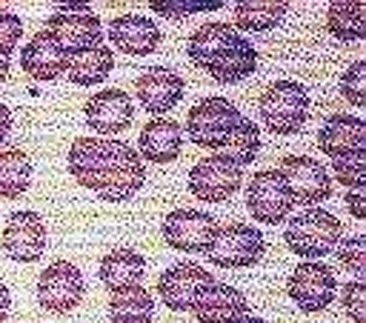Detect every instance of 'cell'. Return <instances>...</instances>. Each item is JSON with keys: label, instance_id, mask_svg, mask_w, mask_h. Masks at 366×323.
<instances>
[{"label": "cell", "instance_id": "1", "mask_svg": "<svg viewBox=\"0 0 366 323\" xmlns=\"http://www.w3.org/2000/svg\"><path fill=\"white\" fill-rule=\"evenodd\" d=\"M257 114H260L266 131H272L277 137L297 134L309 120V91H306V86L297 83V80H289V77H280V80L269 83L260 91Z\"/></svg>", "mask_w": 366, "mask_h": 323}, {"label": "cell", "instance_id": "2", "mask_svg": "<svg viewBox=\"0 0 366 323\" xmlns=\"http://www.w3.org/2000/svg\"><path fill=\"white\" fill-rule=\"evenodd\" d=\"M343 237V223L323 209H306L295 214L283 232V240L289 252L306 260H320L335 252V246Z\"/></svg>", "mask_w": 366, "mask_h": 323}, {"label": "cell", "instance_id": "3", "mask_svg": "<svg viewBox=\"0 0 366 323\" xmlns=\"http://www.w3.org/2000/svg\"><path fill=\"white\" fill-rule=\"evenodd\" d=\"M146 183V166L137 154V149L126 140H114L109 143V163L100 180V189L94 192L100 200L106 203H126L132 200Z\"/></svg>", "mask_w": 366, "mask_h": 323}, {"label": "cell", "instance_id": "4", "mask_svg": "<svg viewBox=\"0 0 366 323\" xmlns=\"http://www.w3.org/2000/svg\"><path fill=\"white\" fill-rule=\"evenodd\" d=\"M263 252H266V240L260 229L249 223H226L217 226L214 240L206 249V257L212 266L220 269H249L260 263Z\"/></svg>", "mask_w": 366, "mask_h": 323}, {"label": "cell", "instance_id": "5", "mask_svg": "<svg viewBox=\"0 0 366 323\" xmlns=\"http://www.w3.org/2000/svg\"><path fill=\"white\" fill-rule=\"evenodd\" d=\"M240 111L226 97H203L186 114V137L200 149H223Z\"/></svg>", "mask_w": 366, "mask_h": 323}, {"label": "cell", "instance_id": "6", "mask_svg": "<svg viewBox=\"0 0 366 323\" xmlns=\"http://www.w3.org/2000/svg\"><path fill=\"white\" fill-rule=\"evenodd\" d=\"M286 294L292 297V303L306 312V314H317L323 312L335 294H337V280L335 272L323 263V260H300L289 280H286Z\"/></svg>", "mask_w": 366, "mask_h": 323}, {"label": "cell", "instance_id": "7", "mask_svg": "<svg viewBox=\"0 0 366 323\" xmlns=\"http://www.w3.org/2000/svg\"><path fill=\"white\" fill-rule=\"evenodd\" d=\"M246 209L263 226L283 223L292 214L295 200H292V192L277 169H260L252 174L249 186H246Z\"/></svg>", "mask_w": 366, "mask_h": 323}, {"label": "cell", "instance_id": "8", "mask_svg": "<svg viewBox=\"0 0 366 323\" xmlns=\"http://www.w3.org/2000/svg\"><path fill=\"white\" fill-rule=\"evenodd\" d=\"M86 294L83 272L71 260H51L37 277V303L51 314H69Z\"/></svg>", "mask_w": 366, "mask_h": 323}, {"label": "cell", "instance_id": "9", "mask_svg": "<svg viewBox=\"0 0 366 323\" xmlns=\"http://www.w3.org/2000/svg\"><path fill=\"white\" fill-rule=\"evenodd\" d=\"M214 232H217L214 214L200 209H174L160 223V234L166 246L186 254H206V249L214 240Z\"/></svg>", "mask_w": 366, "mask_h": 323}, {"label": "cell", "instance_id": "10", "mask_svg": "<svg viewBox=\"0 0 366 323\" xmlns=\"http://www.w3.org/2000/svg\"><path fill=\"white\" fill-rule=\"evenodd\" d=\"M243 183V169L223 154H209L189 169V192L203 203L229 200Z\"/></svg>", "mask_w": 366, "mask_h": 323}, {"label": "cell", "instance_id": "11", "mask_svg": "<svg viewBox=\"0 0 366 323\" xmlns=\"http://www.w3.org/2000/svg\"><path fill=\"white\" fill-rule=\"evenodd\" d=\"M277 172L283 174L295 203L317 206L332 197V177H329L326 166H320V160H315L309 154H286L280 160Z\"/></svg>", "mask_w": 366, "mask_h": 323}, {"label": "cell", "instance_id": "12", "mask_svg": "<svg viewBox=\"0 0 366 323\" xmlns=\"http://www.w3.org/2000/svg\"><path fill=\"white\" fill-rule=\"evenodd\" d=\"M46 220L37 212H11L3 234H0V246L6 252V257H11L14 263H34L43 257L46 252Z\"/></svg>", "mask_w": 366, "mask_h": 323}, {"label": "cell", "instance_id": "13", "mask_svg": "<svg viewBox=\"0 0 366 323\" xmlns=\"http://www.w3.org/2000/svg\"><path fill=\"white\" fill-rule=\"evenodd\" d=\"M214 277L200 266V263H192V260H183V263H174L169 266L166 272H160L154 289H157V297L166 309L172 312H189L197 292L212 283Z\"/></svg>", "mask_w": 366, "mask_h": 323}, {"label": "cell", "instance_id": "14", "mask_svg": "<svg viewBox=\"0 0 366 323\" xmlns=\"http://www.w3.org/2000/svg\"><path fill=\"white\" fill-rule=\"evenodd\" d=\"M134 91H137V103H140L149 114L163 117L166 111H172V109L180 103V97H183V91H186V83H183V77H180L174 69H169V66H149V69H143V71L137 74Z\"/></svg>", "mask_w": 366, "mask_h": 323}, {"label": "cell", "instance_id": "15", "mask_svg": "<svg viewBox=\"0 0 366 323\" xmlns=\"http://www.w3.org/2000/svg\"><path fill=\"white\" fill-rule=\"evenodd\" d=\"M189 312L194 314L197 323H234L249 312V300L240 289L212 280L197 292Z\"/></svg>", "mask_w": 366, "mask_h": 323}, {"label": "cell", "instance_id": "16", "mask_svg": "<svg viewBox=\"0 0 366 323\" xmlns=\"http://www.w3.org/2000/svg\"><path fill=\"white\" fill-rule=\"evenodd\" d=\"M109 40L117 51L129 54V57H146L152 51H157L163 31L152 17L143 14H117L109 20Z\"/></svg>", "mask_w": 366, "mask_h": 323}, {"label": "cell", "instance_id": "17", "mask_svg": "<svg viewBox=\"0 0 366 323\" xmlns=\"http://www.w3.org/2000/svg\"><path fill=\"white\" fill-rule=\"evenodd\" d=\"M83 114L89 129H94L97 134H120L132 126L134 103L123 89H100L86 100Z\"/></svg>", "mask_w": 366, "mask_h": 323}, {"label": "cell", "instance_id": "18", "mask_svg": "<svg viewBox=\"0 0 366 323\" xmlns=\"http://www.w3.org/2000/svg\"><path fill=\"white\" fill-rule=\"evenodd\" d=\"M109 143H112V137H94V134H83V137L71 140L66 169L77 186H83L89 192L100 189V180H103V172L109 163Z\"/></svg>", "mask_w": 366, "mask_h": 323}, {"label": "cell", "instance_id": "19", "mask_svg": "<svg viewBox=\"0 0 366 323\" xmlns=\"http://www.w3.org/2000/svg\"><path fill=\"white\" fill-rule=\"evenodd\" d=\"M46 31L57 40V46L66 54H77L83 49L103 43V23L94 11H86V14L51 11V17L46 20Z\"/></svg>", "mask_w": 366, "mask_h": 323}, {"label": "cell", "instance_id": "20", "mask_svg": "<svg viewBox=\"0 0 366 323\" xmlns=\"http://www.w3.org/2000/svg\"><path fill=\"white\" fill-rule=\"evenodd\" d=\"M66 63H69V54L57 46V40L46 29H40L20 51L23 74H29L31 80H40V83H51L60 74H66Z\"/></svg>", "mask_w": 366, "mask_h": 323}, {"label": "cell", "instance_id": "21", "mask_svg": "<svg viewBox=\"0 0 366 323\" xmlns=\"http://www.w3.org/2000/svg\"><path fill=\"white\" fill-rule=\"evenodd\" d=\"M183 151V129L177 120L154 117L149 120L137 134V154L140 160H149L154 166L174 163Z\"/></svg>", "mask_w": 366, "mask_h": 323}, {"label": "cell", "instance_id": "22", "mask_svg": "<svg viewBox=\"0 0 366 323\" xmlns=\"http://www.w3.org/2000/svg\"><path fill=\"white\" fill-rule=\"evenodd\" d=\"M320 154L326 157H340V154H349V151H360L366 149V123L357 117V114H329L323 120V126L317 129V143Z\"/></svg>", "mask_w": 366, "mask_h": 323}, {"label": "cell", "instance_id": "23", "mask_svg": "<svg viewBox=\"0 0 366 323\" xmlns=\"http://www.w3.org/2000/svg\"><path fill=\"white\" fill-rule=\"evenodd\" d=\"M257 69V49L252 46L249 37L243 34H234L223 49L220 54L212 60V66L206 69V74L220 83V86H234L246 77H252Z\"/></svg>", "mask_w": 366, "mask_h": 323}, {"label": "cell", "instance_id": "24", "mask_svg": "<svg viewBox=\"0 0 366 323\" xmlns=\"http://www.w3.org/2000/svg\"><path fill=\"white\" fill-rule=\"evenodd\" d=\"M100 283L109 289V292H117V289H126V286H137L146 274V257L137 252V249H129V246H120V249H112L109 254L100 257Z\"/></svg>", "mask_w": 366, "mask_h": 323}, {"label": "cell", "instance_id": "25", "mask_svg": "<svg viewBox=\"0 0 366 323\" xmlns=\"http://www.w3.org/2000/svg\"><path fill=\"white\" fill-rule=\"evenodd\" d=\"M326 31L340 43L366 40V3L363 0H335L326 6Z\"/></svg>", "mask_w": 366, "mask_h": 323}, {"label": "cell", "instance_id": "26", "mask_svg": "<svg viewBox=\"0 0 366 323\" xmlns=\"http://www.w3.org/2000/svg\"><path fill=\"white\" fill-rule=\"evenodd\" d=\"M114 69V51L109 46H92V49H83L77 54H69V63H66V77L74 83V86H94V83H103Z\"/></svg>", "mask_w": 366, "mask_h": 323}, {"label": "cell", "instance_id": "27", "mask_svg": "<svg viewBox=\"0 0 366 323\" xmlns=\"http://www.w3.org/2000/svg\"><path fill=\"white\" fill-rule=\"evenodd\" d=\"M237 31H234V26H229V23H220V20H212V23H203V26H197L192 34H189V40H186V54H189V60L197 66V69H209L212 66V60L220 54V49L234 37Z\"/></svg>", "mask_w": 366, "mask_h": 323}, {"label": "cell", "instance_id": "28", "mask_svg": "<svg viewBox=\"0 0 366 323\" xmlns=\"http://www.w3.org/2000/svg\"><path fill=\"white\" fill-rule=\"evenodd\" d=\"M286 9H289V3H283V0H240V3H234L232 17L240 31L260 34V31L277 29L286 17Z\"/></svg>", "mask_w": 366, "mask_h": 323}, {"label": "cell", "instance_id": "29", "mask_svg": "<svg viewBox=\"0 0 366 323\" xmlns=\"http://www.w3.org/2000/svg\"><path fill=\"white\" fill-rule=\"evenodd\" d=\"M31 186V157L20 146H0V197L17 200Z\"/></svg>", "mask_w": 366, "mask_h": 323}, {"label": "cell", "instance_id": "30", "mask_svg": "<svg viewBox=\"0 0 366 323\" xmlns=\"http://www.w3.org/2000/svg\"><path fill=\"white\" fill-rule=\"evenodd\" d=\"M152 314H154V297H152V292L143 283L117 289L109 297V317L112 320L152 323Z\"/></svg>", "mask_w": 366, "mask_h": 323}, {"label": "cell", "instance_id": "31", "mask_svg": "<svg viewBox=\"0 0 366 323\" xmlns=\"http://www.w3.org/2000/svg\"><path fill=\"white\" fill-rule=\"evenodd\" d=\"M257 151H260V129L254 120L243 117L234 123V129L229 131L226 143H223V157H229L234 166H252L257 160Z\"/></svg>", "mask_w": 366, "mask_h": 323}, {"label": "cell", "instance_id": "32", "mask_svg": "<svg viewBox=\"0 0 366 323\" xmlns=\"http://www.w3.org/2000/svg\"><path fill=\"white\" fill-rule=\"evenodd\" d=\"M332 174L337 183H343V189H363V183H366V149L335 157Z\"/></svg>", "mask_w": 366, "mask_h": 323}, {"label": "cell", "instance_id": "33", "mask_svg": "<svg viewBox=\"0 0 366 323\" xmlns=\"http://www.w3.org/2000/svg\"><path fill=\"white\" fill-rule=\"evenodd\" d=\"M337 263L355 274V280L366 277V234H349L340 237V243L335 246Z\"/></svg>", "mask_w": 366, "mask_h": 323}, {"label": "cell", "instance_id": "34", "mask_svg": "<svg viewBox=\"0 0 366 323\" xmlns=\"http://www.w3.org/2000/svg\"><path fill=\"white\" fill-rule=\"evenodd\" d=\"M149 6L154 14H160L166 20H186V17L200 14V11H214L223 3L220 0H152Z\"/></svg>", "mask_w": 366, "mask_h": 323}, {"label": "cell", "instance_id": "35", "mask_svg": "<svg viewBox=\"0 0 366 323\" xmlns=\"http://www.w3.org/2000/svg\"><path fill=\"white\" fill-rule=\"evenodd\" d=\"M340 94L355 109H363L366 106V60H355L343 71V77H340Z\"/></svg>", "mask_w": 366, "mask_h": 323}, {"label": "cell", "instance_id": "36", "mask_svg": "<svg viewBox=\"0 0 366 323\" xmlns=\"http://www.w3.org/2000/svg\"><path fill=\"white\" fill-rule=\"evenodd\" d=\"M340 309L352 323H366V283L349 280L340 292Z\"/></svg>", "mask_w": 366, "mask_h": 323}, {"label": "cell", "instance_id": "37", "mask_svg": "<svg viewBox=\"0 0 366 323\" xmlns=\"http://www.w3.org/2000/svg\"><path fill=\"white\" fill-rule=\"evenodd\" d=\"M23 37V20L14 11H0V57H9Z\"/></svg>", "mask_w": 366, "mask_h": 323}, {"label": "cell", "instance_id": "38", "mask_svg": "<svg viewBox=\"0 0 366 323\" xmlns=\"http://www.w3.org/2000/svg\"><path fill=\"white\" fill-rule=\"evenodd\" d=\"M363 192H366V189H346V194H343V200H346V206H349V212H352L355 220H363V217H366Z\"/></svg>", "mask_w": 366, "mask_h": 323}, {"label": "cell", "instance_id": "39", "mask_svg": "<svg viewBox=\"0 0 366 323\" xmlns=\"http://www.w3.org/2000/svg\"><path fill=\"white\" fill-rule=\"evenodd\" d=\"M9 131H11V109H9V106L0 100V146L6 143Z\"/></svg>", "mask_w": 366, "mask_h": 323}, {"label": "cell", "instance_id": "40", "mask_svg": "<svg viewBox=\"0 0 366 323\" xmlns=\"http://www.w3.org/2000/svg\"><path fill=\"white\" fill-rule=\"evenodd\" d=\"M54 11H63V14H86L92 11L89 3H54Z\"/></svg>", "mask_w": 366, "mask_h": 323}, {"label": "cell", "instance_id": "41", "mask_svg": "<svg viewBox=\"0 0 366 323\" xmlns=\"http://www.w3.org/2000/svg\"><path fill=\"white\" fill-rule=\"evenodd\" d=\"M11 309V292H9V286L0 280V312H9Z\"/></svg>", "mask_w": 366, "mask_h": 323}, {"label": "cell", "instance_id": "42", "mask_svg": "<svg viewBox=\"0 0 366 323\" xmlns=\"http://www.w3.org/2000/svg\"><path fill=\"white\" fill-rule=\"evenodd\" d=\"M234 323H266V320H263V317H257V314H252V312H246V314H243V317H237Z\"/></svg>", "mask_w": 366, "mask_h": 323}, {"label": "cell", "instance_id": "43", "mask_svg": "<svg viewBox=\"0 0 366 323\" xmlns=\"http://www.w3.org/2000/svg\"><path fill=\"white\" fill-rule=\"evenodd\" d=\"M9 69H11V63H9V57H0V83L9 77Z\"/></svg>", "mask_w": 366, "mask_h": 323}, {"label": "cell", "instance_id": "44", "mask_svg": "<svg viewBox=\"0 0 366 323\" xmlns=\"http://www.w3.org/2000/svg\"><path fill=\"white\" fill-rule=\"evenodd\" d=\"M9 320V312H0V323H6Z\"/></svg>", "mask_w": 366, "mask_h": 323}, {"label": "cell", "instance_id": "45", "mask_svg": "<svg viewBox=\"0 0 366 323\" xmlns=\"http://www.w3.org/2000/svg\"><path fill=\"white\" fill-rule=\"evenodd\" d=\"M112 323H129V320H112Z\"/></svg>", "mask_w": 366, "mask_h": 323}]
</instances>
